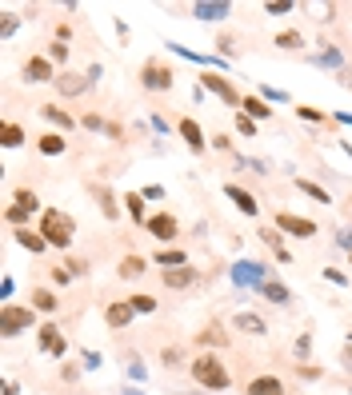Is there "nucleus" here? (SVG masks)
<instances>
[{
	"label": "nucleus",
	"mask_w": 352,
	"mask_h": 395,
	"mask_svg": "<svg viewBox=\"0 0 352 395\" xmlns=\"http://www.w3.org/2000/svg\"><path fill=\"white\" fill-rule=\"evenodd\" d=\"M192 380L201 383L204 391H228V383H232V375H228V368H225V359L220 356H196L192 359Z\"/></svg>",
	"instance_id": "obj_1"
},
{
	"label": "nucleus",
	"mask_w": 352,
	"mask_h": 395,
	"mask_svg": "<svg viewBox=\"0 0 352 395\" xmlns=\"http://www.w3.org/2000/svg\"><path fill=\"white\" fill-rule=\"evenodd\" d=\"M40 235L49 240V247H68L73 244V235H76V220L61 208H49L44 212V220H40Z\"/></svg>",
	"instance_id": "obj_2"
},
{
	"label": "nucleus",
	"mask_w": 352,
	"mask_h": 395,
	"mask_svg": "<svg viewBox=\"0 0 352 395\" xmlns=\"http://www.w3.org/2000/svg\"><path fill=\"white\" fill-rule=\"evenodd\" d=\"M228 280H232L237 287H252V292H260V287L272 280V268L260 264V259H237V264H232V272H228Z\"/></svg>",
	"instance_id": "obj_3"
},
{
	"label": "nucleus",
	"mask_w": 352,
	"mask_h": 395,
	"mask_svg": "<svg viewBox=\"0 0 352 395\" xmlns=\"http://www.w3.org/2000/svg\"><path fill=\"white\" fill-rule=\"evenodd\" d=\"M37 323V308H20V304H4L0 308V335L4 339H16L20 332H28Z\"/></svg>",
	"instance_id": "obj_4"
},
{
	"label": "nucleus",
	"mask_w": 352,
	"mask_h": 395,
	"mask_svg": "<svg viewBox=\"0 0 352 395\" xmlns=\"http://www.w3.org/2000/svg\"><path fill=\"white\" fill-rule=\"evenodd\" d=\"M172 80L176 76H172V68H168L164 60H149L144 68H140V88H144V92H168Z\"/></svg>",
	"instance_id": "obj_5"
},
{
	"label": "nucleus",
	"mask_w": 352,
	"mask_h": 395,
	"mask_svg": "<svg viewBox=\"0 0 352 395\" xmlns=\"http://www.w3.org/2000/svg\"><path fill=\"white\" fill-rule=\"evenodd\" d=\"M25 80L28 84H56V68L49 56H28L25 60Z\"/></svg>",
	"instance_id": "obj_6"
},
{
	"label": "nucleus",
	"mask_w": 352,
	"mask_h": 395,
	"mask_svg": "<svg viewBox=\"0 0 352 395\" xmlns=\"http://www.w3.org/2000/svg\"><path fill=\"white\" fill-rule=\"evenodd\" d=\"M196 280H201V276H196L192 264H184V268H164L161 272V284L168 287V292H184V287H192Z\"/></svg>",
	"instance_id": "obj_7"
},
{
	"label": "nucleus",
	"mask_w": 352,
	"mask_h": 395,
	"mask_svg": "<svg viewBox=\"0 0 352 395\" xmlns=\"http://www.w3.org/2000/svg\"><path fill=\"white\" fill-rule=\"evenodd\" d=\"M88 88H92V76L88 72H68V68H64V72L56 76V92H61V96H84Z\"/></svg>",
	"instance_id": "obj_8"
},
{
	"label": "nucleus",
	"mask_w": 352,
	"mask_h": 395,
	"mask_svg": "<svg viewBox=\"0 0 352 395\" xmlns=\"http://www.w3.org/2000/svg\"><path fill=\"white\" fill-rule=\"evenodd\" d=\"M176 132H180V140L189 144L192 156H204V152H208V140H204V132H201V124H196V120H189V116H184V120L176 124Z\"/></svg>",
	"instance_id": "obj_9"
},
{
	"label": "nucleus",
	"mask_w": 352,
	"mask_h": 395,
	"mask_svg": "<svg viewBox=\"0 0 352 395\" xmlns=\"http://www.w3.org/2000/svg\"><path fill=\"white\" fill-rule=\"evenodd\" d=\"M204 88H208L213 96H220V100H225L228 108H240V104H244V96H237V88L228 84L225 76H216V72H204Z\"/></svg>",
	"instance_id": "obj_10"
},
{
	"label": "nucleus",
	"mask_w": 352,
	"mask_h": 395,
	"mask_svg": "<svg viewBox=\"0 0 352 395\" xmlns=\"http://www.w3.org/2000/svg\"><path fill=\"white\" fill-rule=\"evenodd\" d=\"M277 232H289V235L308 240V235H316V224L304 220V216H292V212H280V216H277Z\"/></svg>",
	"instance_id": "obj_11"
},
{
	"label": "nucleus",
	"mask_w": 352,
	"mask_h": 395,
	"mask_svg": "<svg viewBox=\"0 0 352 395\" xmlns=\"http://www.w3.org/2000/svg\"><path fill=\"white\" fill-rule=\"evenodd\" d=\"M144 228H149L156 240H164V244L180 235V224H176V216H168V212H156V216H149V224H144Z\"/></svg>",
	"instance_id": "obj_12"
},
{
	"label": "nucleus",
	"mask_w": 352,
	"mask_h": 395,
	"mask_svg": "<svg viewBox=\"0 0 352 395\" xmlns=\"http://www.w3.org/2000/svg\"><path fill=\"white\" fill-rule=\"evenodd\" d=\"M189 13L196 16V20H225V16L232 13V4H228V0H196V4H189Z\"/></svg>",
	"instance_id": "obj_13"
},
{
	"label": "nucleus",
	"mask_w": 352,
	"mask_h": 395,
	"mask_svg": "<svg viewBox=\"0 0 352 395\" xmlns=\"http://www.w3.org/2000/svg\"><path fill=\"white\" fill-rule=\"evenodd\" d=\"M88 196L101 204V212L108 216V220H116V216H120V200H116V192L108 184H88Z\"/></svg>",
	"instance_id": "obj_14"
},
{
	"label": "nucleus",
	"mask_w": 352,
	"mask_h": 395,
	"mask_svg": "<svg viewBox=\"0 0 352 395\" xmlns=\"http://www.w3.org/2000/svg\"><path fill=\"white\" fill-rule=\"evenodd\" d=\"M132 316H137V311H132V304H128V299H116V304H108V308H104V323H108L113 332L128 328V323H132Z\"/></svg>",
	"instance_id": "obj_15"
},
{
	"label": "nucleus",
	"mask_w": 352,
	"mask_h": 395,
	"mask_svg": "<svg viewBox=\"0 0 352 395\" xmlns=\"http://www.w3.org/2000/svg\"><path fill=\"white\" fill-rule=\"evenodd\" d=\"M225 196L232 200V204H237V208L244 212V216H256V212H260V204H256V196H252V192H244L240 184H225Z\"/></svg>",
	"instance_id": "obj_16"
},
{
	"label": "nucleus",
	"mask_w": 352,
	"mask_h": 395,
	"mask_svg": "<svg viewBox=\"0 0 352 395\" xmlns=\"http://www.w3.org/2000/svg\"><path fill=\"white\" fill-rule=\"evenodd\" d=\"M232 323H237V332H244V335H268V323H264L256 311H237Z\"/></svg>",
	"instance_id": "obj_17"
},
{
	"label": "nucleus",
	"mask_w": 352,
	"mask_h": 395,
	"mask_svg": "<svg viewBox=\"0 0 352 395\" xmlns=\"http://www.w3.org/2000/svg\"><path fill=\"white\" fill-rule=\"evenodd\" d=\"M28 304H32L37 311H44V316H52V311L61 308V299H56L52 287H32V292H28Z\"/></svg>",
	"instance_id": "obj_18"
},
{
	"label": "nucleus",
	"mask_w": 352,
	"mask_h": 395,
	"mask_svg": "<svg viewBox=\"0 0 352 395\" xmlns=\"http://www.w3.org/2000/svg\"><path fill=\"white\" fill-rule=\"evenodd\" d=\"M244 395H284V383H280L277 375H256Z\"/></svg>",
	"instance_id": "obj_19"
},
{
	"label": "nucleus",
	"mask_w": 352,
	"mask_h": 395,
	"mask_svg": "<svg viewBox=\"0 0 352 395\" xmlns=\"http://www.w3.org/2000/svg\"><path fill=\"white\" fill-rule=\"evenodd\" d=\"M16 244L25 247V252H32V256H40V252L49 247V240L40 232H32V228H16Z\"/></svg>",
	"instance_id": "obj_20"
},
{
	"label": "nucleus",
	"mask_w": 352,
	"mask_h": 395,
	"mask_svg": "<svg viewBox=\"0 0 352 395\" xmlns=\"http://www.w3.org/2000/svg\"><path fill=\"white\" fill-rule=\"evenodd\" d=\"M37 148L44 152V156H64V152H68V140H64V132H44V136L37 140Z\"/></svg>",
	"instance_id": "obj_21"
},
{
	"label": "nucleus",
	"mask_w": 352,
	"mask_h": 395,
	"mask_svg": "<svg viewBox=\"0 0 352 395\" xmlns=\"http://www.w3.org/2000/svg\"><path fill=\"white\" fill-rule=\"evenodd\" d=\"M260 296H264V299H272L277 308H284V304H292V292H289L284 284H280L277 276H272V280H268V284L260 287Z\"/></svg>",
	"instance_id": "obj_22"
},
{
	"label": "nucleus",
	"mask_w": 352,
	"mask_h": 395,
	"mask_svg": "<svg viewBox=\"0 0 352 395\" xmlns=\"http://www.w3.org/2000/svg\"><path fill=\"white\" fill-rule=\"evenodd\" d=\"M40 116H44V120L49 124H56V128H61V132H68V128H73V116H68V112L61 108V104H40Z\"/></svg>",
	"instance_id": "obj_23"
},
{
	"label": "nucleus",
	"mask_w": 352,
	"mask_h": 395,
	"mask_svg": "<svg viewBox=\"0 0 352 395\" xmlns=\"http://www.w3.org/2000/svg\"><path fill=\"white\" fill-rule=\"evenodd\" d=\"M144 268H149V264H144L140 256H125L120 259V268H116V276H120V280H140Z\"/></svg>",
	"instance_id": "obj_24"
},
{
	"label": "nucleus",
	"mask_w": 352,
	"mask_h": 395,
	"mask_svg": "<svg viewBox=\"0 0 352 395\" xmlns=\"http://www.w3.org/2000/svg\"><path fill=\"white\" fill-rule=\"evenodd\" d=\"M184 264H189V252H180V247L156 252V268H184Z\"/></svg>",
	"instance_id": "obj_25"
},
{
	"label": "nucleus",
	"mask_w": 352,
	"mask_h": 395,
	"mask_svg": "<svg viewBox=\"0 0 352 395\" xmlns=\"http://www.w3.org/2000/svg\"><path fill=\"white\" fill-rule=\"evenodd\" d=\"M125 204H128V216H132L137 224H149V208H144L149 200L140 196V192H128V196H125Z\"/></svg>",
	"instance_id": "obj_26"
},
{
	"label": "nucleus",
	"mask_w": 352,
	"mask_h": 395,
	"mask_svg": "<svg viewBox=\"0 0 352 395\" xmlns=\"http://www.w3.org/2000/svg\"><path fill=\"white\" fill-rule=\"evenodd\" d=\"M80 124H84L88 132H108V136H120V128H116V124H108V120H101V116H92V112H84V116H80Z\"/></svg>",
	"instance_id": "obj_27"
},
{
	"label": "nucleus",
	"mask_w": 352,
	"mask_h": 395,
	"mask_svg": "<svg viewBox=\"0 0 352 395\" xmlns=\"http://www.w3.org/2000/svg\"><path fill=\"white\" fill-rule=\"evenodd\" d=\"M296 188H301L304 196H313L316 204H332V196H328L325 188H320V184H313V180H304V176H296Z\"/></svg>",
	"instance_id": "obj_28"
},
{
	"label": "nucleus",
	"mask_w": 352,
	"mask_h": 395,
	"mask_svg": "<svg viewBox=\"0 0 352 395\" xmlns=\"http://www.w3.org/2000/svg\"><path fill=\"white\" fill-rule=\"evenodd\" d=\"M260 240H264V244H268V247H272V252H277V259H284V264H289V247H284V244H280V235H277V228H264V232H260Z\"/></svg>",
	"instance_id": "obj_29"
},
{
	"label": "nucleus",
	"mask_w": 352,
	"mask_h": 395,
	"mask_svg": "<svg viewBox=\"0 0 352 395\" xmlns=\"http://www.w3.org/2000/svg\"><path fill=\"white\" fill-rule=\"evenodd\" d=\"M25 144V128L16 120H4V148H20Z\"/></svg>",
	"instance_id": "obj_30"
},
{
	"label": "nucleus",
	"mask_w": 352,
	"mask_h": 395,
	"mask_svg": "<svg viewBox=\"0 0 352 395\" xmlns=\"http://www.w3.org/2000/svg\"><path fill=\"white\" fill-rule=\"evenodd\" d=\"M313 64H320V68H344V56H340V48H325L313 56Z\"/></svg>",
	"instance_id": "obj_31"
},
{
	"label": "nucleus",
	"mask_w": 352,
	"mask_h": 395,
	"mask_svg": "<svg viewBox=\"0 0 352 395\" xmlns=\"http://www.w3.org/2000/svg\"><path fill=\"white\" fill-rule=\"evenodd\" d=\"M13 204H16V208H25V212H32V216L40 212V200H37V192H28V188H20V192H16V196H13Z\"/></svg>",
	"instance_id": "obj_32"
},
{
	"label": "nucleus",
	"mask_w": 352,
	"mask_h": 395,
	"mask_svg": "<svg viewBox=\"0 0 352 395\" xmlns=\"http://www.w3.org/2000/svg\"><path fill=\"white\" fill-rule=\"evenodd\" d=\"M244 112H252V120H268L272 116V108L264 104V100H252V96H244V104H240Z\"/></svg>",
	"instance_id": "obj_33"
},
{
	"label": "nucleus",
	"mask_w": 352,
	"mask_h": 395,
	"mask_svg": "<svg viewBox=\"0 0 352 395\" xmlns=\"http://www.w3.org/2000/svg\"><path fill=\"white\" fill-rule=\"evenodd\" d=\"M56 344H61V328H56V323H44V328H40V347L52 351Z\"/></svg>",
	"instance_id": "obj_34"
},
{
	"label": "nucleus",
	"mask_w": 352,
	"mask_h": 395,
	"mask_svg": "<svg viewBox=\"0 0 352 395\" xmlns=\"http://www.w3.org/2000/svg\"><path fill=\"white\" fill-rule=\"evenodd\" d=\"M128 304H132L137 316H152V311H156V299H152V296H132Z\"/></svg>",
	"instance_id": "obj_35"
},
{
	"label": "nucleus",
	"mask_w": 352,
	"mask_h": 395,
	"mask_svg": "<svg viewBox=\"0 0 352 395\" xmlns=\"http://www.w3.org/2000/svg\"><path fill=\"white\" fill-rule=\"evenodd\" d=\"M296 116H301V120H308V124H325L328 116L320 108H313V104H301V108H296Z\"/></svg>",
	"instance_id": "obj_36"
},
{
	"label": "nucleus",
	"mask_w": 352,
	"mask_h": 395,
	"mask_svg": "<svg viewBox=\"0 0 352 395\" xmlns=\"http://www.w3.org/2000/svg\"><path fill=\"white\" fill-rule=\"evenodd\" d=\"M237 132L240 136H256V120H252L249 112H237Z\"/></svg>",
	"instance_id": "obj_37"
},
{
	"label": "nucleus",
	"mask_w": 352,
	"mask_h": 395,
	"mask_svg": "<svg viewBox=\"0 0 352 395\" xmlns=\"http://www.w3.org/2000/svg\"><path fill=\"white\" fill-rule=\"evenodd\" d=\"M277 44H280V48H304V37H301V32H280Z\"/></svg>",
	"instance_id": "obj_38"
},
{
	"label": "nucleus",
	"mask_w": 352,
	"mask_h": 395,
	"mask_svg": "<svg viewBox=\"0 0 352 395\" xmlns=\"http://www.w3.org/2000/svg\"><path fill=\"white\" fill-rule=\"evenodd\" d=\"M49 276H52V284H56V287H68V284H73V272H68V268H61V264H56V268H49Z\"/></svg>",
	"instance_id": "obj_39"
},
{
	"label": "nucleus",
	"mask_w": 352,
	"mask_h": 395,
	"mask_svg": "<svg viewBox=\"0 0 352 395\" xmlns=\"http://www.w3.org/2000/svg\"><path fill=\"white\" fill-rule=\"evenodd\" d=\"M49 60H52V64H61V72H64V60H68V48H64L61 40H56V44H49Z\"/></svg>",
	"instance_id": "obj_40"
},
{
	"label": "nucleus",
	"mask_w": 352,
	"mask_h": 395,
	"mask_svg": "<svg viewBox=\"0 0 352 395\" xmlns=\"http://www.w3.org/2000/svg\"><path fill=\"white\" fill-rule=\"evenodd\" d=\"M196 339H201V344H220V347L228 344V335H225V332H216V328H208V332H201Z\"/></svg>",
	"instance_id": "obj_41"
},
{
	"label": "nucleus",
	"mask_w": 352,
	"mask_h": 395,
	"mask_svg": "<svg viewBox=\"0 0 352 395\" xmlns=\"http://www.w3.org/2000/svg\"><path fill=\"white\" fill-rule=\"evenodd\" d=\"M337 247H340V252H348V256H352V224H348V228H340V232H337Z\"/></svg>",
	"instance_id": "obj_42"
},
{
	"label": "nucleus",
	"mask_w": 352,
	"mask_h": 395,
	"mask_svg": "<svg viewBox=\"0 0 352 395\" xmlns=\"http://www.w3.org/2000/svg\"><path fill=\"white\" fill-rule=\"evenodd\" d=\"M16 28H20V20H16L13 13H4V25H0V37L8 40V37H13V32H16Z\"/></svg>",
	"instance_id": "obj_43"
},
{
	"label": "nucleus",
	"mask_w": 352,
	"mask_h": 395,
	"mask_svg": "<svg viewBox=\"0 0 352 395\" xmlns=\"http://www.w3.org/2000/svg\"><path fill=\"white\" fill-rule=\"evenodd\" d=\"M308 351H313V335H301V339H296V359H308Z\"/></svg>",
	"instance_id": "obj_44"
},
{
	"label": "nucleus",
	"mask_w": 352,
	"mask_h": 395,
	"mask_svg": "<svg viewBox=\"0 0 352 395\" xmlns=\"http://www.w3.org/2000/svg\"><path fill=\"white\" fill-rule=\"evenodd\" d=\"M268 13H272V16H284V13H292V0H268Z\"/></svg>",
	"instance_id": "obj_45"
},
{
	"label": "nucleus",
	"mask_w": 352,
	"mask_h": 395,
	"mask_svg": "<svg viewBox=\"0 0 352 395\" xmlns=\"http://www.w3.org/2000/svg\"><path fill=\"white\" fill-rule=\"evenodd\" d=\"M80 368L96 371V368H101V356H96V351H84V356H80Z\"/></svg>",
	"instance_id": "obj_46"
},
{
	"label": "nucleus",
	"mask_w": 352,
	"mask_h": 395,
	"mask_svg": "<svg viewBox=\"0 0 352 395\" xmlns=\"http://www.w3.org/2000/svg\"><path fill=\"white\" fill-rule=\"evenodd\" d=\"M13 292H16L13 276H4V280H0V296H4V304H8V299H13Z\"/></svg>",
	"instance_id": "obj_47"
},
{
	"label": "nucleus",
	"mask_w": 352,
	"mask_h": 395,
	"mask_svg": "<svg viewBox=\"0 0 352 395\" xmlns=\"http://www.w3.org/2000/svg\"><path fill=\"white\" fill-rule=\"evenodd\" d=\"M208 144H213V148H220V152H228V148H232V140H228L225 132H216V136L208 140Z\"/></svg>",
	"instance_id": "obj_48"
},
{
	"label": "nucleus",
	"mask_w": 352,
	"mask_h": 395,
	"mask_svg": "<svg viewBox=\"0 0 352 395\" xmlns=\"http://www.w3.org/2000/svg\"><path fill=\"white\" fill-rule=\"evenodd\" d=\"M140 196H144V200H164V188H161V184H149L144 192H140Z\"/></svg>",
	"instance_id": "obj_49"
},
{
	"label": "nucleus",
	"mask_w": 352,
	"mask_h": 395,
	"mask_svg": "<svg viewBox=\"0 0 352 395\" xmlns=\"http://www.w3.org/2000/svg\"><path fill=\"white\" fill-rule=\"evenodd\" d=\"M64 268H68V272H73V276H84L88 259H68V264H64Z\"/></svg>",
	"instance_id": "obj_50"
},
{
	"label": "nucleus",
	"mask_w": 352,
	"mask_h": 395,
	"mask_svg": "<svg viewBox=\"0 0 352 395\" xmlns=\"http://www.w3.org/2000/svg\"><path fill=\"white\" fill-rule=\"evenodd\" d=\"M325 276L332 280V284H348V280H344V272H337V268H325Z\"/></svg>",
	"instance_id": "obj_51"
},
{
	"label": "nucleus",
	"mask_w": 352,
	"mask_h": 395,
	"mask_svg": "<svg viewBox=\"0 0 352 395\" xmlns=\"http://www.w3.org/2000/svg\"><path fill=\"white\" fill-rule=\"evenodd\" d=\"M264 96L268 100H289V92H280V88H264Z\"/></svg>",
	"instance_id": "obj_52"
},
{
	"label": "nucleus",
	"mask_w": 352,
	"mask_h": 395,
	"mask_svg": "<svg viewBox=\"0 0 352 395\" xmlns=\"http://www.w3.org/2000/svg\"><path fill=\"white\" fill-rule=\"evenodd\" d=\"M128 375L132 380H144V363H128Z\"/></svg>",
	"instance_id": "obj_53"
},
{
	"label": "nucleus",
	"mask_w": 352,
	"mask_h": 395,
	"mask_svg": "<svg viewBox=\"0 0 352 395\" xmlns=\"http://www.w3.org/2000/svg\"><path fill=\"white\" fill-rule=\"evenodd\" d=\"M301 375H304V380H313V375H320V368H313V363H301Z\"/></svg>",
	"instance_id": "obj_54"
},
{
	"label": "nucleus",
	"mask_w": 352,
	"mask_h": 395,
	"mask_svg": "<svg viewBox=\"0 0 352 395\" xmlns=\"http://www.w3.org/2000/svg\"><path fill=\"white\" fill-rule=\"evenodd\" d=\"M340 359H344V368H348V371H352V344H348V347H344V351H340Z\"/></svg>",
	"instance_id": "obj_55"
},
{
	"label": "nucleus",
	"mask_w": 352,
	"mask_h": 395,
	"mask_svg": "<svg viewBox=\"0 0 352 395\" xmlns=\"http://www.w3.org/2000/svg\"><path fill=\"white\" fill-rule=\"evenodd\" d=\"M120 395H144V391H140V387H125Z\"/></svg>",
	"instance_id": "obj_56"
},
{
	"label": "nucleus",
	"mask_w": 352,
	"mask_h": 395,
	"mask_svg": "<svg viewBox=\"0 0 352 395\" xmlns=\"http://www.w3.org/2000/svg\"><path fill=\"white\" fill-rule=\"evenodd\" d=\"M344 208H348V220H352V200H348V204H344Z\"/></svg>",
	"instance_id": "obj_57"
}]
</instances>
